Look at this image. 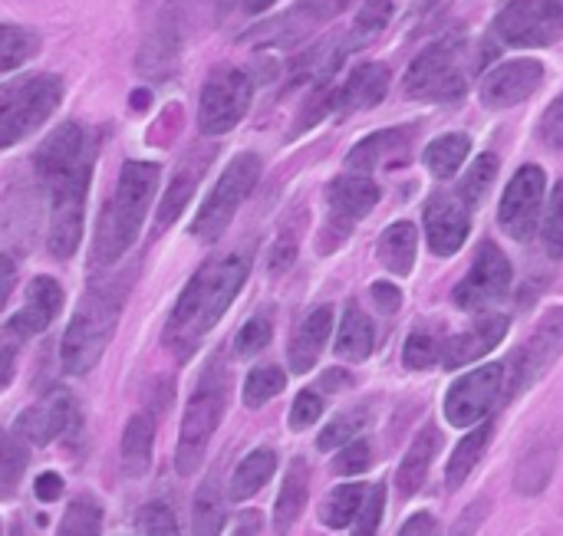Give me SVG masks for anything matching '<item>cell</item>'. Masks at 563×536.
<instances>
[{
    "label": "cell",
    "mask_w": 563,
    "mask_h": 536,
    "mask_svg": "<svg viewBox=\"0 0 563 536\" xmlns=\"http://www.w3.org/2000/svg\"><path fill=\"white\" fill-rule=\"evenodd\" d=\"M36 178L49 194V254L66 260L76 254L82 237V211L92 178V145L82 125L63 122L53 135L36 148L33 158Z\"/></svg>",
    "instance_id": "cell-1"
},
{
    "label": "cell",
    "mask_w": 563,
    "mask_h": 536,
    "mask_svg": "<svg viewBox=\"0 0 563 536\" xmlns=\"http://www.w3.org/2000/svg\"><path fill=\"white\" fill-rule=\"evenodd\" d=\"M251 273L247 254H228L211 264H205L188 287L181 290L168 323H165V346L185 362L195 356V349L205 343V336L221 323L234 297L241 293L244 280Z\"/></svg>",
    "instance_id": "cell-2"
},
{
    "label": "cell",
    "mask_w": 563,
    "mask_h": 536,
    "mask_svg": "<svg viewBox=\"0 0 563 536\" xmlns=\"http://www.w3.org/2000/svg\"><path fill=\"white\" fill-rule=\"evenodd\" d=\"M162 168L155 161H125L115 178V191L99 217L96 244H92V267H112L135 241L148 217V208L158 191Z\"/></svg>",
    "instance_id": "cell-3"
},
{
    "label": "cell",
    "mask_w": 563,
    "mask_h": 536,
    "mask_svg": "<svg viewBox=\"0 0 563 536\" xmlns=\"http://www.w3.org/2000/svg\"><path fill=\"white\" fill-rule=\"evenodd\" d=\"M125 287H129L125 277H109L86 290L63 336V349H59L63 376H86L102 359L122 316Z\"/></svg>",
    "instance_id": "cell-4"
},
{
    "label": "cell",
    "mask_w": 563,
    "mask_h": 536,
    "mask_svg": "<svg viewBox=\"0 0 563 536\" xmlns=\"http://www.w3.org/2000/svg\"><path fill=\"white\" fill-rule=\"evenodd\" d=\"M224 405H228V372L221 362H211L201 372V379L185 405L178 448H175V468L181 478H191L205 465L208 445L224 418Z\"/></svg>",
    "instance_id": "cell-5"
},
{
    "label": "cell",
    "mask_w": 563,
    "mask_h": 536,
    "mask_svg": "<svg viewBox=\"0 0 563 536\" xmlns=\"http://www.w3.org/2000/svg\"><path fill=\"white\" fill-rule=\"evenodd\" d=\"M63 79L53 72H30L0 86V148L30 138L59 105Z\"/></svg>",
    "instance_id": "cell-6"
},
{
    "label": "cell",
    "mask_w": 563,
    "mask_h": 536,
    "mask_svg": "<svg viewBox=\"0 0 563 536\" xmlns=\"http://www.w3.org/2000/svg\"><path fill=\"white\" fill-rule=\"evenodd\" d=\"M462 43H465L462 33H449V36L435 40L432 46H426L406 72V92L412 99H426V102L459 99L465 92Z\"/></svg>",
    "instance_id": "cell-7"
},
{
    "label": "cell",
    "mask_w": 563,
    "mask_h": 536,
    "mask_svg": "<svg viewBox=\"0 0 563 536\" xmlns=\"http://www.w3.org/2000/svg\"><path fill=\"white\" fill-rule=\"evenodd\" d=\"M257 178H261V158L254 152L234 155L231 165L221 171L218 185L211 188L208 201L201 204V211H198V217L191 224V234L201 237V241H218L228 231L238 208L244 204V198L254 191Z\"/></svg>",
    "instance_id": "cell-8"
},
{
    "label": "cell",
    "mask_w": 563,
    "mask_h": 536,
    "mask_svg": "<svg viewBox=\"0 0 563 536\" xmlns=\"http://www.w3.org/2000/svg\"><path fill=\"white\" fill-rule=\"evenodd\" d=\"M254 82L244 69L221 66L205 79L201 102H198V129L205 135H224L231 132L251 109Z\"/></svg>",
    "instance_id": "cell-9"
},
{
    "label": "cell",
    "mask_w": 563,
    "mask_h": 536,
    "mask_svg": "<svg viewBox=\"0 0 563 536\" xmlns=\"http://www.w3.org/2000/svg\"><path fill=\"white\" fill-rule=\"evenodd\" d=\"M492 33L505 46H551L563 36V0H511Z\"/></svg>",
    "instance_id": "cell-10"
},
{
    "label": "cell",
    "mask_w": 563,
    "mask_h": 536,
    "mask_svg": "<svg viewBox=\"0 0 563 536\" xmlns=\"http://www.w3.org/2000/svg\"><path fill=\"white\" fill-rule=\"evenodd\" d=\"M563 353V306H554L541 316L538 330L525 339V346L511 359V376H505V392L521 395L531 389L538 379L551 372V366L561 359Z\"/></svg>",
    "instance_id": "cell-11"
},
{
    "label": "cell",
    "mask_w": 563,
    "mask_h": 536,
    "mask_svg": "<svg viewBox=\"0 0 563 536\" xmlns=\"http://www.w3.org/2000/svg\"><path fill=\"white\" fill-rule=\"evenodd\" d=\"M505 392V366L492 362V366H482L468 376H462L449 395H445V418L449 425L455 428H468L475 422H482L492 405L501 399Z\"/></svg>",
    "instance_id": "cell-12"
},
{
    "label": "cell",
    "mask_w": 563,
    "mask_h": 536,
    "mask_svg": "<svg viewBox=\"0 0 563 536\" xmlns=\"http://www.w3.org/2000/svg\"><path fill=\"white\" fill-rule=\"evenodd\" d=\"M544 171L538 165H525L505 198H501V208H498V217H501V227L515 237V241H531L534 231H538V217H541V201H544Z\"/></svg>",
    "instance_id": "cell-13"
},
{
    "label": "cell",
    "mask_w": 563,
    "mask_h": 536,
    "mask_svg": "<svg viewBox=\"0 0 563 536\" xmlns=\"http://www.w3.org/2000/svg\"><path fill=\"white\" fill-rule=\"evenodd\" d=\"M511 287V260L498 250V244H485L468 270V277L455 287V306L485 310L501 300Z\"/></svg>",
    "instance_id": "cell-14"
},
{
    "label": "cell",
    "mask_w": 563,
    "mask_h": 536,
    "mask_svg": "<svg viewBox=\"0 0 563 536\" xmlns=\"http://www.w3.org/2000/svg\"><path fill=\"white\" fill-rule=\"evenodd\" d=\"M330 201V244L323 250H333L379 201V188L363 175H343L327 191Z\"/></svg>",
    "instance_id": "cell-15"
},
{
    "label": "cell",
    "mask_w": 563,
    "mask_h": 536,
    "mask_svg": "<svg viewBox=\"0 0 563 536\" xmlns=\"http://www.w3.org/2000/svg\"><path fill=\"white\" fill-rule=\"evenodd\" d=\"M544 79V66L538 59H511L492 69L482 82V102L488 109H511L534 96V89Z\"/></svg>",
    "instance_id": "cell-16"
},
{
    "label": "cell",
    "mask_w": 563,
    "mask_h": 536,
    "mask_svg": "<svg viewBox=\"0 0 563 536\" xmlns=\"http://www.w3.org/2000/svg\"><path fill=\"white\" fill-rule=\"evenodd\" d=\"M63 310V287L53 277H33L26 287V303L10 316V323L3 326L10 336H16L20 343L46 333L53 326V320Z\"/></svg>",
    "instance_id": "cell-17"
},
{
    "label": "cell",
    "mask_w": 563,
    "mask_h": 536,
    "mask_svg": "<svg viewBox=\"0 0 563 536\" xmlns=\"http://www.w3.org/2000/svg\"><path fill=\"white\" fill-rule=\"evenodd\" d=\"M468 231H472V217H468V208L462 204V198L435 194L426 204V234H429L432 254H439V257L459 254V247L468 241Z\"/></svg>",
    "instance_id": "cell-18"
},
{
    "label": "cell",
    "mask_w": 563,
    "mask_h": 536,
    "mask_svg": "<svg viewBox=\"0 0 563 536\" xmlns=\"http://www.w3.org/2000/svg\"><path fill=\"white\" fill-rule=\"evenodd\" d=\"M73 422V399L66 392H53L40 402H33L30 409H23L13 422V432L16 438L43 448L49 442H56Z\"/></svg>",
    "instance_id": "cell-19"
},
{
    "label": "cell",
    "mask_w": 563,
    "mask_h": 536,
    "mask_svg": "<svg viewBox=\"0 0 563 536\" xmlns=\"http://www.w3.org/2000/svg\"><path fill=\"white\" fill-rule=\"evenodd\" d=\"M386 92H389V69L379 63H363L346 76L343 86H336L330 105L336 112L350 115V112H363V109L379 105L386 99Z\"/></svg>",
    "instance_id": "cell-20"
},
{
    "label": "cell",
    "mask_w": 563,
    "mask_h": 536,
    "mask_svg": "<svg viewBox=\"0 0 563 536\" xmlns=\"http://www.w3.org/2000/svg\"><path fill=\"white\" fill-rule=\"evenodd\" d=\"M505 333H508V320H505V316L478 320L472 330H465V333H459L455 339L445 343V349H442L445 369H462V366H468V362L488 356V353L505 339Z\"/></svg>",
    "instance_id": "cell-21"
},
{
    "label": "cell",
    "mask_w": 563,
    "mask_h": 536,
    "mask_svg": "<svg viewBox=\"0 0 563 536\" xmlns=\"http://www.w3.org/2000/svg\"><path fill=\"white\" fill-rule=\"evenodd\" d=\"M330 330H333V310H330V306H317V310L297 326V333H294V339H290V349H287L290 369H294L297 376H303V372H310V369L317 366V359H320V353H323V346H327V339H330Z\"/></svg>",
    "instance_id": "cell-22"
},
{
    "label": "cell",
    "mask_w": 563,
    "mask_h": 536,
    "mask_svg": "<svg viewBox=\"0 0 563 536\" xmlns=\"http://www.w3.org/2000/svg\"><path fill=\"white\" fill-rule=\"evenodd\" d=\"M439 445H442V435H439L435 425H426V428L416 435V442L409 445V451H406V458H402V465H399V474H396V484H399V494H402V498H412V494L426 484Z\"/></svg>",
    "instance_id": "cell-23"
},
{
    "label": "cell",
    "mask_w": 563,
    "mask_h": 536,
    "mask_svg": "<svg viewBox=\"0 0 563 536\" xmlns=\"http://www.w3.org/2000/svg\"><path fill=\"white\" fill-rule=\"evenodd\" d=\"M155 425L158 418L152 412H139L125 422L122 432V468L129 478H142L152 465V445H155Z\"/></svg>",
    "instance_id": "cell-24"
},
{
    "label": "cell",
    "mask_w": 563,
    "mask_h": 536,
    "mask_svg": "<svg viewBox=\"0 0 563 536\" xmlns=\"http://www.w3.org/2000/svg\"><path fill=\"white\" fill-rule=\"evenodd\" d=\"M274 471H277V451H271V448H257V451H251L238 468H234V474H231V488H228V498L234 501V504H241V501H251L271 478H274Z\"/></svg>",
    "instance_id": "cell-25"
},
{
    "label": "cell",
    "mask_w": 563,
    "mask_h": 536,
    "mask_svg": "<svg viewBox=\"0 0 563 536\" xmlns=\"http://www.w3.org/2000/svg\"><path fill=\"white\" fill-rule=\"evenodd\" d=\"M406 148H409V132L406 129H386V132H376V135L363 138L350 152V165L360 168V171H369V168L396 161Z\"/></svg>",
    "instance_id": "cell-26"
},
{
    "label": "cell",
    "mask_w": 563,
    "mask_h": 536,
    "mask_svg": "<svg viewBox=\"0 0 563 536\" xmlns=\"http://www.w3.org/2000/svg\"><path fill=\"white\" fill-rule=\"evenodd\" d=\"M416 244H419V234L409 221H399L393 224L383 237H379V260L389 273L396 277H409L412 267H416Z\"/></svg>",
    "instance_id": "cell-27"
},
{
    "label": "cell",
    "mask_w": 563,
    "mask_h": 536,
    "mask_svg": "<svg viewBox=\"0 0 563 536\" xmlns=\"http://www.w3.org/2000/svg\"><path fill=\"white\" fill-rule=\"evenodd\" d=\"M307 488H310V471L303 461H294L287 468L284 488L277 494V504H274V531L277 534H287L294 527V521L300 517V511L307 504Z\"/></svg>",
    "instance_id": "cell-28"
},
{
    "label": "cell",
    "mask_w": 563,
    "mask_h": 536,
    "mask_svg": "<svg viewBox=\"0 0 563 536\" xmlns=\"http://www.w3.org/2000/svg\"><path fill=\"white\" fill-rule=\"evenodd\" d=\"M369 353H373V323L356 303H350L336 333V356L346 362H366Z\"/></svg>",
    "instance_id": "cell-29"
},
{
    "label": "cell",
    "mask_w": 563,
    "mask_h": 536,
    "mask_svg": "<svg viewBox=\"0 0 563 536\" xmlns=\"http://www.w3.org/2000/svg\"><path fill=\"white\" fill-rule=\"evenodd\" d=\"M224 527V498H221V478L218 471L201 481L195 494V511H191V536H218Z\"/></svg>",
    "instance_id": "cell-30"
},
{
    "label": "cell",
    "mask_w": 563,
    "mask_h": 536,
    "mask_svg": "<svg viewBox=\"0 0 563 536\" xmlns=\"http://www.w3.org/2000/svg\"><path fill=\"white\" fill-rule=\"evenodd\" d=\"M468 152H472V138H468L465 132H449V135L435 138V142L426 148L422 158H426V168H429L435 178H452V175H459V168L465 165Z\"/></svg>",
    "instance_id": "cell-31"
},
{
    "label": "cell",
    "mask_w": 563,
    "mask_h": 536,
    "mask_svg": "<svg viewBox=\"0 0 563 536\" xmlns=\"http://www.w3.org/2000/svg\"><path fill=\"white\" fill-rule=\"evenodd\" d=\"M488 438H492V425L485 422V425H478L475 432H468V435L459 442V448H455V455H452V461H449V471H445L449 491H455V488H462V484L468 481V474L475 471V465L482 461V455H485V448H488Z\"/></svg>",
    "instance_id": "cell-32"
},
{
    "label": "cell",
    "mask_w": 563,
    "mask_h": 536,
    "mask_svg": "<svg viewBox=\"0 0 563 536\" xmlns=\"http://www.w3.org/2000/svg\"><path fill=\"white\" fill-rule=\"evenodd\" d=\"M198 175H201V165H181V171L172 178V185H168V191H165V198H162V204H158V221H155V231H165V227H172L178 217H181V211H185V204L191 201V194H195V188H198Z\"/></svg>",
    "instance_id": "cell-33"
},
{
    "label": "cell",
    "mask_w": 563,
    "mask_h": 536,
    "mask_svg": "<svg viewBox=\"0 0 563 536\" xmlns=\"http://www.w3.org/2000/svg\"><path fill=\"white\" fill-rule=\"evenodd\" d=\"M363 498H366V488L363 484H340V488H333L330 491V498L323 501V507H320V521L327 524V527H333V531H343V527H350L353 521H356V514H360V507H363Z\"/></svg>",
    "instance_id": "cell-34"
},
{
    "label": "cell",
    "mask_w": 563,
    "mask_h": 536,
    "mask_svg": "<svg viewBox=\"0 0 563 536\" xmlns=\"http://www.w3.org/2000/svg\"><path fill=\"white\" fill-rule=\"evenodd\" d=\"M99 531H102V504L92 494H79L66 507L56 536H99Z\"/></svg>",
    "instance_id": "cell-35"
},
{
    "label": "cell",
    "mask_w": 563,
    "mask_h": 536,
    "mask_svg": "<svg viewBox=\"0 0 563 536\" xmlns=\"http://www.w3.org/2000/svg\"><path fill=\"white\" fill-rule=\"evenodd\" d=\"M495 175H498V155H492V152H488V155H478L475 165L465 171V178H462V185H459V198H462V204H465L468 211L478 208V204L485 201V194H488Z\"/></svg>",
    "instance_id": "cell-36"
},
{
    "label": "cell",
    "mask_w": 563,
    "mask_h": 536,
    "mask_svg": "<svg viewBox=\"0 0 563 536\" xmlns=\"http://www.w3.org/2000/svg\"><path fill=\"white\" fill-rule=\"evenodd\" d=\"M369 425V412L366 409H350L343 415H336L317 438V448L320 451H336V448H346L350 442H356V435Z\"/></svg>",
    "instance_id": "cell-37"
},
{
    "label": "cell",
    "mask_w": 563,
    "mask_h": 536,
    "mask_svg": "<svg viewBox=\"0 0 563 536\" xmlns=\"http://www.w3.org/2000/svg\"><path fill=\"white\" fill-rule=\"evenodd\" d=\"M23 471H26V448L13 435L0 432V501L13 498V491L23 481Z\"/></svg>",
    "instance_id": "cell-38"
},
{
    "label": "cell",
    "mask_w": 563,
    "mask_h": 536,
    "mask_svg": "<svg viewBox=\"0 0 563 536\" xmlns=\"http://www.w3.org/2000/svg\"><path fill=\"white\" fill-rule=\"evenodd\" d=\"M389 20H393V3H389V0H366V3L360 7V13H356V23H353V30H350L346 49H350V46L356 49V46L369 43L376 33L386 30Z\"/></svg>",
    "instance_id": "cell-39"
},
{
    "label": "cell",
    "mask_w": 563,
    "mask_h": 536,
    "mask_svg": "<svg viewBox=\"0 0 563 536\" xmlns=\"http://www.w3.org/2000/svg\"><path fill=\"white\" fill-rule=\"evenodd\" d=\"M284 386H287V376H284L277 366H261V369H254V372L247 376V382H244V405H247V409H261V405H267L274 395H280Z\"/></svg>",
    "instance_id": "cell-40"
},
{
    "label": "cell",
    "mask_w": 563,
    "mask_h": 536,
    "mask_svg": "<svg viewBox=\"0 0 563 536\" xmlns=\"http://www.w3.org/2000/svg\"><path fill=\"white\" fill-rule=\"evenodd\" d=\"M36 53V36L20 26H0V72L23 66Z\"/></svg>",
    "instance_id": "cell-41"
},
{
    "label": "cell",
    "mask_w": 563,
    "mask_h": 536,
    "mask_svg": "<svg viewBox=\"0 0 563 536\" xmlns=\"http://www.w3.org/2000/svg\"><path fill=\"white\" fill-rule=\"evenodd\" d=\"M343 3H346V0H300V7L284 20V26H290V40H294V36H303L307 26L323 23L327 16L340 13Z\"/></svg>",
    "instance_id": "cell-42"
},
{
    "label": "cell",
    "mask_w": 563,
    "mask_h": 536,
    "mask_svg": "<svg viewBox=\"0 0 563 536\" xmlns=\"http://www.w3.org/2000/svg\"><path fill=\"white\" fill-rule=\"evenodd\" d=\"M383 511H386V488H383V484H373V488H366L363 507H360V514H356V521H353V534L350 536H376L379 534Z\"/></svg>",
    "instance_id": "cell-43"
},
{
    "label": "cell",
    "mask_w": 563,
    "mask_h": 536,
    "mask_svg": "<svg viewBox=\"0 0 563 536\" xmlns=\"http://www.w3.org/2000/svg\"><path fill=\"white\" fill-rule=\"evenodd\" d=\"M439 353H442V346H439L435 336L412 333L409 343H406V349H402V362H406V369H429L439 359Z\"/></svg>",
    "instance_id": "cell-44"
},
{
    "label": "cell",
    "mask_w": 563,
    "mask_h": 536,
    "mask_svg": "<svg viewBox=\"0 0 563 536\" xmlns=\"http://www.w3.org/2000/svg\"><path fill=\"white\" fill-rule=\"evenodd\" d=\"M271 336H274L271 320H267V316H254V320H251V323H244V330L238 333L234 349H238V356H254V353L267 349Z\"/></svg>",
    "instance_id": "cell-45"
},
{
    "label": "cell",
    "mask_w": 563,
    "mask_h": 536,
    "mask_svg": "<svg viewBox=\"0 0 563 536\" xmlns=\"http://www.w3.org/2000/svg\"><path fill=\"white\" fill-rule=\"evenodd\" d=\"M139 536H178L175 514L165 504H145L139 514Z\"/></svg>",
    "instance_id": "cell-46"
},
{
    "label": "cell",
    "mask_w": 563,
    "mask_h": 536,
    "mask_svg": "<svg viewBox=\"0 0 563 536\" xmlns=\"http://www.w3.org/2000/svg\"><path fill=\"white\" fill-rule=\"evenodd\" d=\"M320 415H323V399L317 392H300L297 402H294V409H290V428L294 432H303V428L317 425Z\"/></svg>",
    "instance_id": "cell-47"
},
{
    "label": "cell",
    "mask_w": 563,
    "mask_h": 536,
    "mask_svg": "<svg viewBox=\"0 0 563 536\" xmlns=\"http://www.w3.org/2000/svg\"><path fill=\"white\" fill-rule=\"evenodd\" d=\"M544 241H548V250L554 257H563V181L554 188V198H551V211H548V224H544Z\"/></svg>",
    "instance_id": "cell-48"
},
{
    "label": "cell",
    "mask_w": 563,
    "mask_h": 536,
    "mask_svg": "<svg viewBox=\"0 0 563 536\" xmlns=\"http://www.w3.org/2000/svg\"><path fill=\"white\" fill-rule=\"evenodd\" d=\"M373 465V448L369 442H350L340 455H336V471L340 474H363Z\"/></svg>",
    "instance_id": "cell-49"
},
{
    "label": "cell",
    "mask_w": 563,
    "mask_h": 536,
    "mask_svg": "<svg viewBox=\"0 0 563 536\" xmlns=\"http://www.w3.org/2000/svg\"><path fill=\"white\" fill-rule=\"evenodd\" d=\"M538 135H541V142H544L548 148H554V152H561L563 148V96H558V99L548 105V112H544V119H541V125H538Z\"/></svg>",
    "instance_id": "cell-50"
},
{
    "label": "cell",
    "mask_w": 563,
    "mask_h": 536,
    "mask_svg": "<svg viewBox=\"0 0 563 536\" xmlns=\"http://www.w3.org/2000/svg\"><path fill=\"white\" fill-rule=\"evenodd\" d=\"M16 346H20V339L16 336H10L7 330L0 333V392L13 382V376H16Z\"/></svg>",
    "instance_id": "cell-51"
},
{
    "label": "cell",
    "mask_w": 563,
    "mask_h": 536,
    "mask_svg": "<svg viewBox=\"0 0 563 536\" xmlns=\"http://www.w3.org/2000/svg\"><path fill=\"white\" fill-rule=\"evenodd\" d=\"M399 536H439V521H435L432 514H412V517L402 524Z\"/></svg>",
    "instance_id": "cell-52"
},
{
    "label": "cell",
    "mask_w": 563,
    "mask_h": 536,
    "mask_svg": "<svg viewBox=\"0 0 563 536\" xmlns=\"http://www.w3.org/2000/svg\"><path fill=\"white\" fill-rule=\"evenodd\" d=\"M373 300L383 313H396L399 303H402V293L393 287V283H373Z\"/></svg>",
    "instance_id": "cell-53"
},
{
    "label": "cell",
    "mask_w": 563,
    "mask_h": 536,
    "mask_svg": "<svg viewBox=\"0 0 563 536\" xmlns=\"http://www.w3.org/2000/svg\"><path fill=\"white\" fill-rule=\"evenodd\" d=\"M33 494H36V501H43V504L56 501V498L63 494V478H59V474H40L36 484H33Z\"/></svg>",
    "instance_id": "cell-54"
},
{
    "label": "cell",
    "mask_w": 563,
    "mask_h": 536,
    "mask_svg": "<svg viewBox=\"0 0 563 536\" xmlns=\"http://www.w3.org/2000/svg\"><path fill=\"white\" fill-rule=\"evenodd\" d=\"M13 283H16V267L10 257L0 254V306L7 303V297L13 293Z\"/></svg>",
    "instance_id": "cell-55"
},
{
    "label": "cell",
    "mask_w": 563,
    "mask_h": 536,
    "mask_svg": "<svg viewBox=\"0 0 563 536\" xmlns=\"http://www.w3.org/2000/svg\"><path fill=\"white\" fill-rule=\"evenodd\" d=\"M290 260H294V244H290V237H284V241L274 247L271 270H287V267H290Z\"/></svg>",
    "instance_id": "cell-56"
},
{
    "label": "cell",
    "mask_w": 563,
    "mask_h": 536,
    "mask_svg": "<svg viewBox=\"0 0 563 536\" xmlns=\"http://www.w3.org/2000/svg\"><path fill=\"white\" fill-rule=\"evenodd\" d=\"M257 534H261V517H257V514H244L228 536H257Z\"/></svg>",
    "instance_id": "cell-57"
},
{
    "label": "cell",
    "mask_w": 563,
    "mask_h": 536,
    "mask_svg": "<svg viewBox=\"0 0 563 536\" xmlns=\"http://www.w3.org/2000/svg\"><path fill=\"white\" fill-rule=\"evenodd\" d=\"M238 3H241L244 13H264V10H271L277 0H238Z\"/></svg>",
    "instance_id": "cell-58"
},
{
    "label": "cell",
    "mask_w": 563,
    "mask_h": 536,
    "mask_svg": "<svg viewBox=\"0 0 563 536\" xmlns=\"http://www.w3.org/2000/svg\"><path fill=\"white\" fill-rule=\"evenodd\" d=\"M475 514H478V511H472V514H468V521H465V527H462V531H455V534L459 536L472 534V531H475Z\"/></svg>",
    "instance_id": "cell-59"
}]
</instances>
